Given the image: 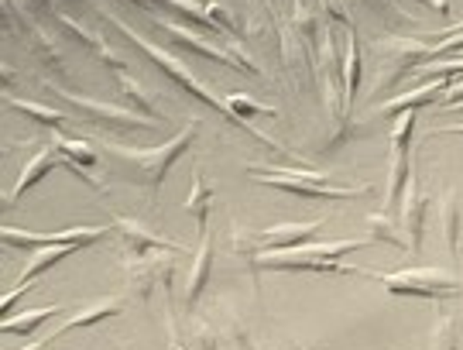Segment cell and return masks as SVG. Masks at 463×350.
Wrapping results in <instances>:
<instances>
[{
  "label": "cell",
  "instance_id": "cell-11",
  "mask_svg": "<svg viewBox=\"0 0 463 350\" xmlns=\"http://www.w3.org/2000/svg\"><path fill=\"white\" fill-rule=\"evenodd\" d=\"M107 231H114V227H66V231H49V233H38V231H21V227H4L0 231V241L7 244V248H17V251H38V248H55V244H93L99 237H107Z\"/></svg>",
  "mask_w": 463,
  "mask_h": 350
},
{
  "label": "cell",
  "instance_id": "cell-16",
  "mask_svg": "<svg viewBox=\"0 0 463 350\" xmlns=\"http://www.w3.org/2000/svg\"><path fill=\"white\" fill-rule=\"evenodd\" d=\"M172 254L175 251H165V254H155V258H137L128 265V275H131V285L134 292L141 296V299H148L151 289L155 285H168L172 282Z\"/></svg>",
  "mask_w": 463,
  "mask_h": 350
},
{
  "label": "cell",
  "instance_id": "cell-34",
  "mask_svg": "<svg viewBox=\"0 0 463 350\" xmlns=\"http://www.w3.org/2000/svg\"><path fill=\"white\" fill-rule=\"evenodd\" d=\"M415 4H422V7H432L436 14H449V0H415Z\"/></svg>",
  "mask_w": 463,
  "mask_h": 350
},
{
  "label": "cell",
  "instance_id": "cell-3",
  "mask_svg": "<svg viewBox=\"0 0 463 350\" xmlns=\"http://www.w3.org/2000/svg\"><path fill=\"white\" fill-rule=\"evenodd\" d=\"M196 137H199V124L196 120H189L183 131L172 134L165 145H158V148H134V145H117V141H103V148L110 151V158H117L120 166L131 168L137 183H145L151 193H158L162 183H165L168 168L175 166L185 151L193 148Z\"/></svg>",
  "mask_w": 463,
  "mask_h": 350
},
{
  "label": "cell",
  "instance_id": "cell-8",
  "mask_svg": "<svg viewBox=\"0 0 463 350\" xmlns=\"http://www.w3.org/2000/svg\"><path fill=\"white\" fill-rule=\"evenodd\" d=\"M42 83L49 86L59 100H66L72 110H80L90 124H99V128H117V131H155L158 124H165V120H155V117L141 114V110H124V107H114V103L80 97V93H72V90H66V86H59L55 80H49V76H42Z\"/></svg>",
  "mask_w": 463,
  "mask_h": 350
},
{
  "label": "cell",
  "instance_id": "cell-7",
  "mask_svg": "<svg viewBox=\"0 0 463 350\" xmlns=\"http://www.w3.org/2000/svg\"><path fill=\"white\" fill-rule=\"evenodd\" d=\"M419 124V110H405L395 117V128L388 137V189H384V213L392 217L402 206L405 185L412 179V134Z\"/></svg>",
  "mask_w": 463,
  "mask_h": 350
},
{
  "label": "cell",
  "instance_id": "cell-12",
  "mask_svg": "<svg viewBox=\"0 0 463 350\" xmlns=\"http://www.w3.org/2000/svg\"><path fill=\"white\" fill-rule=\"evenodd\" d=\"M426 210H430V196L419 189L415 183V172L409 185H405V196H402V206H398V231L405 237V248L419 254L422 251V233H426Z\"/></svg>",
  "mask_w": 463,
  "mask_h": 350
},
{
  "label": "cell",
  "instance_id": "cell-5",
  "mask_svg": "<svg viewBox=\"0 0 463 350\" xmlns=\"http://www.w3.org/2000/svg\"><path fill=\"white\" fill-rule=\"evenodd\" d=\"M374 62H378V72H374V103L384 93H395L398 83L419 69L422 62L432 59V42H419V38H409V34H384V38H374Z\"/></svg>",
  "mask_w": 463,
  "mask_h": 350
},
{
  "label": "cell",
  "instance_id": "cell-24",
  "mask_svg": "<svg viewBox=\"0 0 463 350\" xmlns=\"http://www.w3.org/2000/svg\"><path fill=\"white\" fill-rule=\"evenodd\" d=\"M4 103L14 107V110H21L24 117H32V120H38V124H49V128H55V131L69 120L66 110H55V107H45V103L17 100V97H11V93H4Z\"/></svg>",
  "mask_w": 463,
  "mask_h": 350
},
{
  "label": "cell",
  "instance_id": "cell-41",
  "mask_svg": "<svg viewBox=\"0 0 463 350\" xmlns=\"http://www.w3.org/2000/svg\"><path fill=\"white\" fill-rule=\"evenodd\" d=\"M34 4H42V7H55V0H34Z\"/></svg>",
  "mask_w": 463,
  "mask_h": 350
},
{
  "label": "cell",
  "instance_id": "cell-40",
  "mask_svg": "<svg viewBox=\"0 0 463 350\" xmlns=\"http://www.w3.org/2000/svg\"><path fill=\"white\" fill-rule=\"evenodd\" d=\"M447 110H463V100H457V103H443Z\"/></svg>",
  "mask_w": 463,
  "mask_h": 350
},
{
  "label": "cell",
  "instance_id": "cell-30",
  "mask_svg": "<svg viewBox=\"0 0 463 350\" xmlns=\"http://www.w3.org/2000/svg\"><path fill=\"white\" fill-rule=\"evenodd\" d=\"M367 223L374 227V237H378V241H388V244H395V248H405V237H402V231H395V227H392L388 213H371V217H367Z\"/></svg>",
  "mask_w": 463,
  "mask_h": 350
},
{
  "label": "cell",
  "instance_id": "cell-29",
  "mask_svg": "<svg viewBox=\"0 0 463 350\" xmlns=\"http://www.w3.org/2000/svg\"><path fill=\"white\" fill-rule=\"evenodd\" d=\"M206 11H210V17H213L216 34H223V38H241V28H237V21H233V14L223 7V4L206 0Z\"/></svg>",
  "mask_w": 463,
  "mask_h": 350
},
{
  "label": "cell",
  "instance_id": "cell-25",
  "mask_svg": "<svg viewBox=\"0 0 463 350\" xmlns=\"http://www.w3.org/2000/svg\"><path fill=\"white\" fill-rule=\"evenodd\" d=\"M430 350H460V326L449 309H439V319L430 336Z\"/></svg>",
  "mask_w": 463,
  "mask_h": 350
},
{
  "label": "cell",
  "instance_id": "cell-36",
  "mask_svg": "<svg viewBox=\"0 0 463 350\" xmlns=\"http://www.w3.org/2000/svg\"><path fill=\"white\" fill-rule=\"evenodd\" d=\"M439 134H463V124H449V128H432V131H430V141H432V137H439Z\"/></svg>",
  "mask_w": 463,
  "mask_h": 350
},
{
  "label": "cell",
  "instance_id": "cell-37",
  "mask_svg": "<svg viewBox=\"0 0 463 350\" xmlns=\"http://www.w3.org/2000/svg\"><path fill=\"white\" fill-rule=\"evenodd\" d=\"M11 83H14V69H11V66H4V86L11 90Z\"/></svg>",
  "mask_w": 463,
  "mask_h": 350
},
{
  "label": "cell",
  "instance_id": "cell-32",
  "mask_svg": "<svg viewBox=\"0 0 463 350\" xmlns=\"http://www.w3.org/2000/svg\"><path fill=\"white\" fill-rule=\"evenodd\" d=\"M59 21H62V24H66L69 32L76 34V38H80L83 45H90V49H93V55H97V52L103 49V45H107V42H99V34H97V32H90L86 24H80V21H72V17L62 14V11H59Z\"/></svg>",
  "mask_w": 463,
  "mask_h": 350
},
{
  "label": "cell",
  "instance_id": "cell-2",
  "mask_svg": "<svg viewBox=\"0 0 463 350\" xmlns=\"http://www.w3.org/2000/svg\"><path fill=\"white\" fill-rule=\"evenodd\" d=\"M378 237H350V241H323V244H298V248H281V251H261L248 258L254 268L261 271H333V275H367L371 271L357 265H344L340 258H350L354 251L371 248Z\"/></svg>",
  "mask_w": 463,
  "mask_h": 350
},
{
  "label": "cell",
  "instance_id": "cell-19",
  "mask_svg": "<svg viewBox=\"0 0 463 350\" xmlns=\"http://www.w3.org/2000/svg\"><path fill=\"white\" fill-rule=\"evenodd\" d=\"M185 213H193L199 220V231H210V210H213V185H206L203 168H193V189L185 196Z\"/></svg>",
  "mask_w": 463,
  "mask_h": 350
},
{
  "label": "cell",
  "instance_id": "cell-13",
  "mask_svg": "<svg viewBox=\"0 0 463 350\" xmlns=\"http://www.w3.org/2000/svg\"><path fill=\"white\" fill-rule=\"evenodd\" d=\"M114 231L120 233V241H124V251H128V258H131V261H137V258H148V254H158V251H183V244H175V241H165L162 233L148 231L141 220L114 217Z\"/></svg>",
  "mask_w": 463,
  "mask_h": 350
},
{
  "label": "cell",
  "instance_id": "cell-4",
  "mask_svg": "<svg viewBox=\"0 0 463 350\" xmlns=\"http://www.w3.org/2000/svg\"><path fill=\"white\" fill-rule=\"evenodd\" d=\"M250 179L265 185H279L281 193H292L298 200L309 203H340V200H364L374 196V185H333L326 183L323 172H309V168H279V166H248Z\"/></svg>",
  "mask_w": 463,
  "mask_h": 350
},
{
  "label": "cell",
  "instance_id": "cell-1",
  "mask_svg": "<svg viewBox=\"0 0 463 350\" xmlns=\"http://www.w3.org/2000/svg\"><path fill=\"white\" fill-rule=\"evenodd\" d=\"M103 17H107V21L114 24V28H120V32L128 34V38H131L134 45H137V49L145 52V55H148L151 62H155V66L162 69L165 76H172V83H175V86H183V90H185V93H189V97H196L199 103H206V107H213L216 114L223 117L227 124H233V128H241V131H248L250 137H254V141H261V145H268V148L281 151V155L288 151V148H285V145H281V141H279V137H271V134H268V131H258L254 124H241V120H237V117L231 114V107H227V100H220L216 93H210V86L203 83V80H196V76H193V69L185 66L183 59H175L172 52L158 49L155 42H148V38H145V34H141V32H134V28H131V24H128V21H120V17L110 14V11H103Z\"/></svg>",
  "mask_w": 463,
  "mask_h": 350
},
{
  "label": "cell",
  "instance_id": "cell-15",
  "mask_svg": "<svg viewBox=\"0 0 463 350\" xmlns=\"http://www.w3.org/2000/svg\"><path fill=\"white\" fill-rule=\"evenodd\" d=\"M162 32H168L179 45H185V49H193L196 55H203V59H210V62H220V66L227 69H241V62L233 59V52L227 49V45H216V42H206L199 32H193V28H185V24H179V21H172V17H151Z\"/></svg>",
  "mask_w": 463,
  "mask_h": 350
},
{
  "label": "cell",
  "instance_id": "cell-28",
  "mask_svg": "<svg viewBox=\"0 0 463 350\" xmlns=\"http://www.w3.org/2000/svg\"><path fill=\"white\" fill-rule=\"evenodd\" d=\"M28 38H32L34 55H38V59H42L45 66L62 69V55H59V49H55V42H52V34L45 32V28H38V24H32V28H28Z\"/></svg>",
  "mask_w": 463,
  "mask_h": 350
},
{
  "label": "cell",
  "instance_id": "cell-38",
  "mask_svg": "<svg viewBox=\"0 0 463 350\" xmlns=\"http://www.w3.org/2000/svg\"><path fill=\"white\" fill-rule=\"evenodd\" d=\"M21 350H49V344H45V340H32L28 347H21Z\"/></svg>",
  "mask_w": 463,
  "mask_h": 350
},
{
  "label": "cell",
  "instance_id": "cell-39",
  "mask_svg": "<svg viewBox=\"0 0 463 350\" xmlns=\"http://www.w3.org/2000/svg\"><path fill=\"white\" fill-rule=\"evenodd\" d=\"M134 7H141V11H151L155 7V0H131Z\"/></svg>",
  "mask_w": 463,
  "mask_h": 350
},
{
  "label": "cell",
  "instance_id": "cell-6",
  "mask_svg": "<svg viewBox=\"0 0 463 350\" xmlns=\"http://www.w3.org/2000/svg\"><path fill=\"white\" fill-rule=\"evenodd\" d=\"M371 279L381 282L392 296H412V299L447 302L460 296L463 285L447 268H402V271H371Z\"/></svg>",
  "mask_w": 463,
  "mask_h": 350
},
{
  "label": "cell",
  "instance_id": "cell-26",
  "mask_svg": "<svg viewBox=\"0 0 463 350\" xmlns=\"http://www.w3.org/2000/svg\"><path fill=\"white\" fill-rule=\"evenodd\" d=\"M227 100V107H231V114L241 120V124H250V117H275L279 114V107H271V103H261V100H254V97H248V93H227L223 97Z\"/></svg>",
  "mask_w": 463,
  "mask_h": 350
},
{
  "label": "cell",
  "instance_id": "cell-10",
  "mask_svg": "<svg viewBox=\"0 0 463 350\" xmlns=\"http://www.w3.org/2000/svg\"><path fill=\"white\" fill-rule=\"evenodd\" d=\"M52 168H69V172H72V175H76L80 183L90 185L93 193H107V185H99L97 179H93V175H86V168H80L76 162H69L66 155H62V151L55 148V145H49V148H42V151H38V155L32 158V162H28V166L21 168L17 183L11 185V193L4 196V206H7V210H11V206H17V200H21V196H24V193H28L32 185L42 183V179L49 175Z\"/></svg>",
  "mask_w": 463,
  "mask_h": 350
},
{
  "label": "cell",
  "instance_id": "cell-22",
  "mask_svg": "<svg viewBox=\"0 0 463 350\" xmlns=\"http://www.w3.org/2000/svg\"><path fill=\"white\" fill-rule=\"evenodd\" d=\"M62 306H42V309H24L21 317H4V334H21V336H32L42 323H49L52 317H59Z\"/></svg>",
  "mask_w": 463,
  "mask_h": 350
},
{
  "label": "cell",
  "instance_id": "cell-33",
  "mask_svg": "<svg viewBox=\"0 0 463 350\" xmlns=\"http://www.w3.org/2000/svg\"><path fill=\"white\" fill-rule=\"evenodd\" d=\"M319 7H323V14L330 24H344V28H354L350 24V14H347V4L344 0H319Z\"/></svg>",
  "mask_w": 463,
  "mask_h": 350
},
{
  "label": "cell",
  "instance_id": "cell-35",
  "mask_svg": "<svg viewBox=\"0 0 463 350\" xmlns=\"http://www.w3.org/2000/svg\"><path fill=\"white\" fill-rule=\"evenodd\" d=\"M457 100H463V80H457V83L449 86V93H447V100L443 103H457Z\"/></svg>",
  "mask_w": 463,
  "mask_h": 350
},
{
  "label": "cell",
  "instance_id": "cell-14",
  "mask_svg": "<svg viewBox=\"0 0 463 350\" xmlns=\"http://www.w3.org/2000/svg\"><path fill=\"white\" fill-rule=\"evenodd\" d=\"M449 86H453V76H436V80L415 86V90H409V93H395L392 100L374 103V110L384 117H398V114H405V110H419V107H430V103H436V100H447Z\"/></svg>",
  "mask_w": 463,
  "mask_h": 350
},
{
  "label": "cell",
  "instance_id": "cell-9",
  "mask_svg": "<svg viewBox=\"0 0 463 350\" xmlns=\"http://www.w3.org/2000/svg\"><path fill=\"white\" fill-rule=\"evenodd\" d=\"M323 231V220H298V223H279V227H268V231H241L233 223V248L241 251L244 258H254L261 251H281V248H298V244H309L313 233Z\"/></svg>",
  "mask_w": 463,
  "mask_h": 350
},
{
  "label": "cell",
  "instance_id": "cell-23",
  "mask_svg": "<svg viewBox=\"0 0 463 350\" xmlns=\"http://www.w3.org/2000/svg\"><path fill=\"white\" fill-rule=\"evenodd\" d=\"M52 145L62 151L69 162H76L80 168H93L99 162V155L93 145H86V141H80V137H69V134H62V131L52 134Z\"/></svg>",
  "mask_w": 463,
  "mask_h": 350
},
{
  "label": "cell",
  "instance_id": "cell-20",
  "mask_svg": "<svg viewBox=\"0 0 463 350\" xmlns=\"http://www.w3.org/2000/svg\"><path fill=\"white\" fill-rule=\"evenodd\" d=\"M439 220H443V237H447L449 254L457 258L460 254V237H463V223H460V193L449 185L443 189V203H439Z\"/></svg>",
  "mask_w": 463,
  "mask_h": 350
},
{
  "label": "cell",
  "instance_id": "cell-17",
  "mask_svg": "<svg viewBox=\"0 0 463 350\" xmlns=\"http://www.w3.org/2000/svg\"><path fill=\"white\" fill-rule=\"evenodd\" d=\"M120 309H124V299H120V296H107V299L90 302V306H83L80 313H72L59 330H52V334L45 336V344H55V340H62V336L72 334V330H86V326H97V323H103V319L120 317Z\"/></svg>",
  "mask_w": 463,
  "mask_h": 350
},
{
  "label": "cell",
  "instance_id": "cell-18",
  "mask_svg": "<svg viewBox=\"0 0 463 350\" xmlns=\"http://www.w3.org/2000/svg\"><path fill=\"white\" fill-rule=\"evenodd\" d=\"M210 271H213V233L199 231L196 261H193V271H189V309H196L199 296L210 282Z\"/></svg>",
  "mask_w": 463,
  "mask_h": 350
},
{
  "label": "cell",
  "instance_id": "cell-27",
  "mask_svg": "<svg viewBox=\"0 0 463 350\" xmlns=\"http://www.w3.org/2000/svg\"><path fill=\"white\" fill-rule=\"evenodd\" d=\"M117 83H120V90L128 93V100H134V107L141 110V114H148V117H155V120H168V114L165 110H158L155 103H151V97L145 93V86L134 80L131 72H117Z\"/></svg>",
  "mask_w": 463,
  "mask_h": 350
},
{
  "label": "cell",
  "instance_id": "cell-31",
  "mask_svg": "<svg viewBox=\"0 0 463 350\" xmlns=\"http://www.w3.org/2000/svg\"><path fill=\"white\" fill-rule=\"evenodd\" d=\"M419 72L426 76V80H436V76H453V72H463V59H430V62H422Z\"/></svg>",
  "mask_w": 463,
  "mask_h": 350
},
{
  "label": "cell",
  "instance_id": "cell-21",
  "mask_svg": "<svg viewBox=\"0 0 463 350\" xmlns=\"http://www.w3.org/2000/svg\"><path fill=\"white\" fill-rule=\"evenodd\" d=\"M361 90V45L354 28H347V45H344V110L354 107Z\"/></svg>",
  "mask_w": 463,
  "mask_h": 350
}]
</instances>
